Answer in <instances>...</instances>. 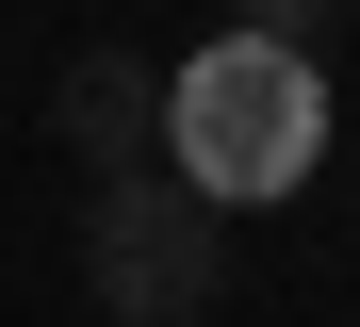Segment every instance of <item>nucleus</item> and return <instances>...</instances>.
Wrapping results in <instances>:
<instances>
[{"mask_svg":"<svg viewBox=\"0 0 360 327\" xmlns=\"http://www.w3.org/2000/svg\"><path fill=\"white\" fill-rule=\"evenodd\" d=\"M164 164L246 213V196H295L328 164V65L278 49V33H213L197 65H164Z\"/></svg>","mask_w":360,"mask_h":327,"instance_id":"f257e3e1","label":"nucleus"},{"mask_svg":"<svg viewBox=\"0 0 360 327\" xmlns=\"http://www.w3.org/2000/svg\"><path fill=\"white\" fill-rule=\"evenodd\" d=\"M82 295L115 311V327H197L213 295H229V213L180 164H115L98 196H82Z\"/></svg>","mask_w":360,"mask_h":327,"instance_id":"f03ea898","label":"nucleus"},{"mask_svg":"<svg viewBox=\"0 0 360 327\" xmlns=\"http://www.w3.org/2000/svg\"><path fill=\"white\" fill-rule=\"evenodd\" d=\"M229 33H278V49H311V33H328V0H229Z\"/></svg>","mask_w":360,"mask_h":327,"instance_id":"20e7f679","label":"nucleus"},{"mask_svg":"<svg viewBox=\"0 0 360 327\" xmlns=\"http://www.w3.org/2000/svg\"><path fill=\"white\" fill-rule=\"evenodd\" d=\"M49 131L115 180V164H164V65L148 49H82L66 82H49Z\"/></svg>","mask_w":360,"mask_h":327,"instance_id":"7ed1b4c3","label":"nucleus"}]
</instances>
